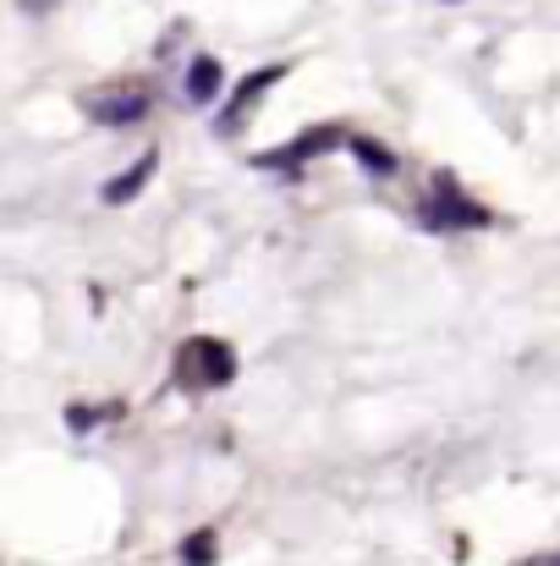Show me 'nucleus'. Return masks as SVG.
<instances>
[{
  "mask_svg": "<svg viewBox=\"0 0 560 566\" xmlns=\"http://www.w3.org/2000/svg\"><path fill=\"white\" fill-rule=\"evenodd\" d=\"M231 379H236V358H231L225 342L198 336V342L182 347V358H177V385H187V390H220V385H231Z\"/></svg>",
  "mask_w": 560,
  "mask_h": 566,
  "instance_id": "nucleus-1",
  "label": "nucleus"
},
{
  "mask_svg": "<svg viewBox=\"0 0 560 566\" xmlns=\"http://www.w3.org/2000/svg\"><path fill=\"white\" fill-rule=\"evenodd\" d=\"M418 220H423V226H434V231H478V226H489V209H484V203H473L467 192L451 182V177H440L434 192L423 198Z\"/></svg>",
  "mask_w": 560,
  "mask_h": 566,
  "instance_id": "nucleus-2",
  "label": "nucleus"
},
{
  "mask_svg": "<svg viewBox=\"0 0 560 566\" xmlns=\"http://www.w3.org/2000/svg\"><path fill=\"white\" fill-rule=\"evenodd\" d=\"M149 111H155V99H149V88H138V83H116V88H99V94L83 99V116H88L94 127H138Z\"/></svg>",
  "mask_w": 560,
  "mask_h": 566,
  "instance_id": "nucleus-3",
  "label": "nucleus"
},
{
  "mask_svg": "<svg viewBox=\"0 0 560 566\" xmlns=\"http://www.w3.org/2000/svg\"><path fill=\"white\" fill-rule=\"evenodd\" d=\"M341 144H347V127H341V122H325V127L297 133L292 144H281V149L258 155L253 166H258V171H303V166H314L319 155H330V149H341Z\"/></svg>",
  "mask_w": 560,
  "mask_h": 566,
  "instance_id": "nucleus-4",
  "label": "nucleus"
},
{
  "mask_svg": "<svg viewBox=\"0 0 560 566\" xmlns=\"http://www.w3.org/2000/svg\"><path fill=\"white\" fill-rule=\"evenodd\" d=\"M281 77H286V66H264V72H247V77H242V88H236V94L225 99V111H220V122H214V127H220L225 138H231V133H242L247 111H253V105H264V94H270V88H275Z\"/></svg>",
  "mask_w": 560,
  "mask_h": 566,
  "instance_id": "nucleus-5",
  "label": "nucleus"
},
{
  "mask_svg": "<svg viewBox=\"0 0 560 566\" xmlns=\"http://www.w3.org/2000/svg\"><path fill=\"white\" fill-rule=\"evenodd\" d=\"M155 166H160V155H155V149H149V155H138V160H133V171H121V177H110L99 198H105L110 209H121V203H133L138 192H144V188H149V182H155Z\"/></svg>",
  "mask_w": 560,
  "mask_h": 566,
  "instance_id": "nucleus-6",
  "label": "nucleus"
},
{
  "mask_svg": "<svg viewBox=\"0 0 560 566\" xmlns=\"http://www.w3.org/2000/svg\"><path fill=\"white\" fill-rule=\"evenodd\" d=\"M220 88H225V66H220L214 55H198V61L187 66V83H182L187 105H214Z\"/></svg>",
  "mask_w": 560,
  "mask_h": 566,
  "instance_id": "nucleus-7",
  "label": "nucleus"
},
{
  "mask_svg": "<svg viewBox=\"0 0 560 566\" xmlns=\"http://www.w3.org/2000/svg\"><path fill=\"white\" fill-rule=\"evenodd\" d=\"M347 149L358 155V166L369 171V177H395L401 171V160L384 149V144H373V138H363V133H347Z\"/></svg>",
  "mask_w": 560,
  "mask_h": 566,
  "instance_id": "nucleus-8",
  "label": "nucleus"
},
{
  "mask_svg": "<svg viewBox=\"0 0 560 566\" xmlns=\"http://www.w3.org/2000/svg\"><path fill=\"white\" fill-rule=\"evenodd\" d=\"M182 562H214V534H209V528L182 539Z\"/></svg>",
  "mask_w": 560,
  "mask_h": 566,
  "instance_id": "nucleus-9",
  "label": "nucleus"
},
{
  "mask_svg": "<svg viewBox=\"0 0 560 566\" xmlns=\"http://www.w3.org/2000/svg\"><path fill=\"white\" fill-rule=\"evenodd\" d=\"M99 418H105V412H94V407H66V423H72L77 434H88V429H94Z\"/></svg>",
  "mask_w": 560,
  "mask_h": 566,
  "instance_id": "nucleus-10",
  "label": "nucleus"
},
{
  "mask_svg": "<svg viewBox=\"0 0 560 566\" xmlns=\"http://www.w3.org/2000/svg\"><path fill=\"white\" fill-rule=\"evenodd\" d=\"M50 6H61V0H22V11H50Z\"/></svg>",
  "mask_w": 560,
  "mask_h": 566,
  "instance_id": "nucleus-11",
  "label": "nucleus"
}]
</instances>
